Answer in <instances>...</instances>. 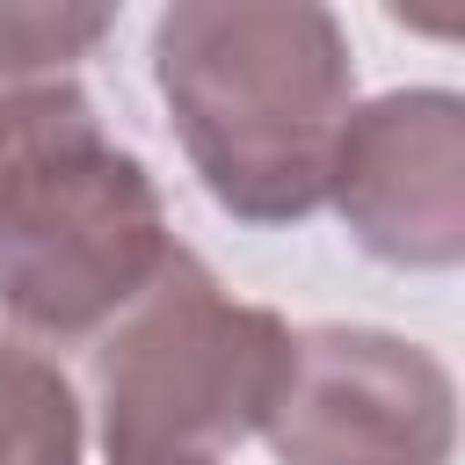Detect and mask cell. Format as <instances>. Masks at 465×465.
Returning <instances> with one entry per match:
<instances>
[{"label": "cell", "instance_id": "1", "mask_svg": "<svg viewBox=\"0 0 465 465\" xmlns=\"http://www.w3.org/2000/svg\"><path fill=\"white\" fill-rule=\"evenodd\" d=\"M153 80L174 138L240 225H298L356 109L349 29L312 0H174L153 22Z\"/></svg>", "mask_w": 465, "mask_h": 465}, {"label": "cell", "instance_id": "6", "mask_svg": "<svg viewBox=\"0 0 465 465\" xmlns=\"http://www.w3.org/2000/svg\"><path fill=\"white\" fill-rule=\"evenodd\" d=\"M87 450V414L73 378L22 349L0 341V465H80Z\"/></svg>", "mask_w": 465, "mask_h": 465}, {"label": "cell", "instance_id": "7", "mask_svg": "<svg viewBox=\"0 0 465 465\" xmlns=\"http://www.w3.org/2000/svg\"><path fill=\"white\" fill-rule=\"evenodd\" d=\"M116 29L109 7H51V0H0V87L58 80Z\"/></svg>", "mask_w": 465, "mask_h": 465}, {"label": "cell", "instance_id": "4", "mask_svg": "<svg viewBox=\"0 0 465 465\" xmlns=\"http://www.w3.org/2000/svg\"><path fill=\"white\" fill-rule=\"evenodd\" d=\"M262 436L283 465H450L458 378L385 327H298Z\"/></svg>", "mask_w": 465, "mask_h": 465}, {"label": "cell", "instance_id": "2", "mask_svg": "<svg viewBox=\"0 0 465 465\" xmlns=\"http://www.w3.org/2000/svg\"><path fill=\"white\" fill-rule=\"evenodd\" d=\"M167 254V203L94 102L73 80L0 87V312L44 341H87Z\"/></svg>", "mask_w": 465, "mask_h": 465}, {"label": "cell", "instance_id": "3", "mask_svg": "<svg viewBox=\"0 0 465 465\" xmlns=\"http://www.w3.org/2000/svg\"><path fill=\"white\" fill-rule=\"evenodd\" d=\"M291 320L232 298L189 247L102 327L94 341V421L109 465H218L262 436L283 371Z\"/></svg>", "mask_w": 465, "mask_h": 465}, {"label": "cell", "instance_id": "5", "mask_svg": "<svg viewBox=\"0 0 465 465\" xmlns=\"http://www.w3.org/2000/svg\"><path fill=\"white\" fill-rule=\"evenodd\" d=\"M327 203L363 254L392 269L465 262V102L450 87H392L349 109Z\"/></svg>", "mask_w": 465, "mask_h": 465}]
</instances>
